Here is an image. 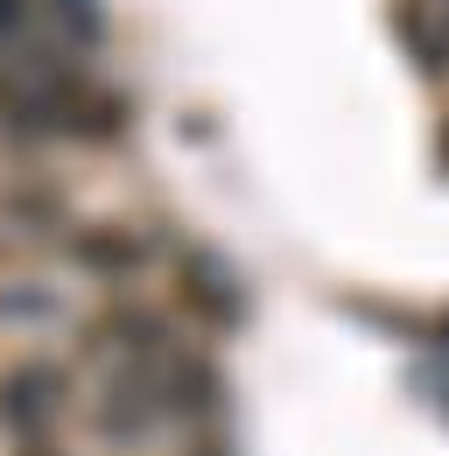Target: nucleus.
<instances>
[{
	"instance_id": "nucleus-1",
	"label": "nucleus",
	"mask_w": 449,
	"mask_h": 456,
	"mask_svg": "<svg viewBox=\"0 0 449 456\" xmlns=\"http://www.w3.org/2000/svg\"><path fill=\"white\" fill-rule=\"evenodd\" d=\"M56 414H63V372L56 365H14L0 379V421L14 436H43Z\"/></svg>"
},
{
	"instance_id": "nucleus-2",
	"label": "nucleus",
	"mask_w": 449,
	"mask_h": 456,
	"mask_svg": "<svg viewBox=\"0 0 449 456\" xmlns=\"http://www.w3.org/2000/svg\"><path fill=\"white\" fill-rule=\"evenodd\" d=\"M393 28L421 57V70H449V0H400Z\"/></svg>"
},
{
	"instance_id": "nucleus-3",
	"label": "nucleus",
	"mask_w": 449,
	"mask_h": 456,
	"mask_svg": "<svg viewBox=\"0 0 449 456\" xmlns=\"http://www.w3.org/2000/svg\"><path fill=\"white\" fill-rule=\"evenodd\" d=\"M78 253H85L92 267H134V260H141L134 239H78Z\"/></svg>"
},
{
	"instance_id": "nucleus-4",
	"label": "nucleus",
	"mask_w": 449,
	"mask_h": 456,
	"mask_svg": "<svg viewBox=\"0 0 449 456\" xmlns=\"http://www.w3.org/2000/svg\"><path fill=\"white\" fill-rule=\"evenodd\" d=\"M7 21H14V0H0V36H7Z\"/></svg>"
}]
</instances>
